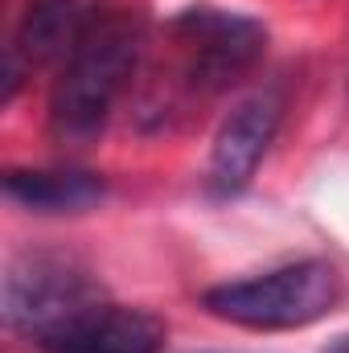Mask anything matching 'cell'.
<instances>
[{
	"instance_id": "cell-9",
	"label": "cell",
	"mask_w": 349,
	"mask_h": 353,
	"mask_svg": "<svg viewBox=\"0 0 349 353\" xmlns=\"http://www.w3.org/2000/svg\"><path fill=\"white\" fill-rule=\"evenodd\" d=\"M329 353H349V337H341V341H337V345H333Z\"/></svg>"
},
{
	"instance_id": "cell-5",
	"label": "cell",
	"mask_w": 349,
	"mask_h": 353,
	"mask_svg": "<svg viewBox=\"0 0 349 353\" xmlns=\"http://www.w3.org/2000/svg\"><path fill=\"white\" fill-rule=\"evenodd\" d=\"M279 119H283V99L271 87L251 90L247 99H239L230 107V115L222 119V128L214 136L210 169H206V189L214 197H235L251 185V176L263 165V157L279 132Z\"/></svg>"
},
{
	"instance_id": "cell-7",
	"label": "cell",
	"mask_w": 349,
	"mask_h": 353,
	"mask_svg": "<svg viewBox=\"0 0 349 353\" xmlns=\"http://www.w3.org/2000/svg\"><path fill=\"white\" fill-rule=\"evenodd\" d=\"M37 345L41 353H161L165 325L144 308L94 300Z\"/></svg>"
},
{
	"instance_id": "cell-2",
	"label": "cell",
	"mask_w": 349,
	"mask_h": 353,
	"mask_svg": "<svg viewBox=\"0 0 349 353\" xmlns=\"http://www.w3.org/2000/svg\"><path fill=\"white\" fill-rule=\"evenodd\" d=\"M341 304V275L325 259L271 267L251 279L218 283L201 296V308L226 325L251 333H288L325 321Z\"/></svg>"
},
{
	"instance_id": "cell-6",
	"label": "cell",
	"mask_w": 349,
	"mask_h": 353,
	"mask_svg": "<svg viewBox=\"0 0 349 353\" xmlns=\"http://www.w3.org/2000/svg\"><path fill=\"white\" fill-rule=\"evenodd\" d=\"M99 17L103 12L94 8V0H29L4 50V103H12L21 79H29L33 70L66 62V54L83 41V33Z\"/></svg>"
},
{
	"instance_id": "cell-3",
	"label": "cell",
	"mask_w": 349,
	"mask_h": 353,
	"mask_svg": "<svg viewBox=\"0 0 349 353\" xmlns=\"http://www.w3.org/2000/svg\"><path fill=\"white\" fill-rule=\"evenodd\" d=\"M169 41H173V83L169 99H214L230 90L267 50V29L247 12L214 8V4H193L181 8L169 21Z\"/></svg>"
},
{
	"instance_id": "cell-8",
	"label": "cell",
	"mask_w": 349,
	"mask_h": 353,
	"mask_svg": "<svg viewBox=\"0 0 349 353\" xmlns=\"http://www.w3.org/2000/svg\"><path fill=\"white\" fill-rule=\"evenodd\" d=\"M107 193L103 176L87 169H8L4 197L33 214H83Z\"/></svg>"
},
{
	"instance_id": "cell-4",
	"label": "cell",
	"mask_w": 349,
	"mask_h": 353,
	"mask_svg": "<svg viewBox=\"0 0 349 353\" xmlns=\"http://www.w3.org/2000/svg\"><path fill=\"white\" fill-rule=\"evenodd\" d=\"M94 300H103L94 279L58 255H25L4 275V325L29 341H46Z\"/></svg>"
},
{
	"instance_id": "cell-1",
	"label": "cell",
	"mask_w": 349,
	"mask_h": 353,
	"mask_svg": "<svg viewBox=\"0 0 349 353\" xmlns=\"http://www.w3.org/2000/svg\"><path fill=\"white\" fill-rule=\"evenodd\" d=\"M144 46L148 33L136 12H103L83 33L50 90V136L58 144L83 148L107 128L115 103L140 70Z\"/></svg>"
}]
</instances>
